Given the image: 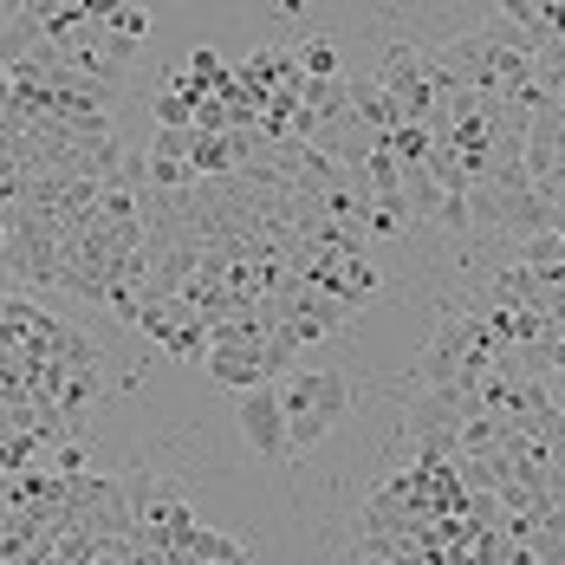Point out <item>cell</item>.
I'll return each mask as SVG.
<instances>
[{
  "label": "cell",
  "mask_w": 565,
  "mask_h": 565,
  "mask_svg": "<svg viewBox=\"0 0 565 565\" xmlns=\"http://www.w3.org/2000/svg\"><path fill=\"white\" fill-rule=\"evenodd\" d=\"M494 364H501V344L488 332V319H481V312H449V319L436 326L429 351L416 358V384H423V391H455V384L481 391V384L494 377Z\"/></svg>",
  "instance_id": "obj_1"
},
{
  "label": "cell",
  "mask_w": 565,
  "mask_h": 565,
  "mask_svg": "<svg viewBox=\"0 0 565 565\" xmlns=\"http://www.w3.org/2000/svg\"><path fill=\"white\" fill-rule=\"evenodd\" d=\"M274 391H280V409H286V455L292 461L319 449L351 409V377L344 371H292Z\"/></svg>",
  "instance_id": "obj_2"
},
{
  "label": "cell",
  "mask_w": 565,
  "mask_h": 565,
  "mask_svg": "<svg viewBox=\"0 0 565 565\" xmlns=\"http://www.w3.org/2000/svg\"><path fill=\"white\" fill-rule=\"evenodd\" d=\"M436 78H443V65H436V53L429 46H384V58H377V85L391 92L396 105H403V117H436Z\"/></svg>",
  "instance_id": "obj_3"
},
{
  "label": "cell",
  "mask_w": 565,
  "mask_h": 565,
  "mask_svg": "<svg viewBox=\"0 0 565 565\" xmlns=\"http://www.w3.org/2000/svg\"><path fill=\"white\" fill-rule=\"evenodd\" d=\"M241 436H247V455L254 461H292L286 455V409H280V391H247L241 396Z\"/></svg>",
  "instance_id": "obj_4"
},
{
  "label": "cell",
  "mask_w": 565,
  "mask_h": 565,
  "mask_svg": "<svg viewBox=\"0 0 565 565\" xmlns=\"http://www.w3.org/2000/svg\"><path fill=\"white\" fill-rule=\"evenodd\" d=\"M306 286L332 292V299H344V306L358 312L364 299H377V286H384V274H377V260H371V247H364V254H332L326 267H312V274H306Z\"/></svg>",
  "instance_id": "obj_5"
},
{
  "label": "cell",
  "mask_w": 565,
  "mask_h": 565,
  "mask_svg": "<svg viewBox=\"0 0 565 565\" xmlns=\"http://www.w3.org/2000/svg\"><path fill=\"white\" fill-rule=\"evenodd\" d=\"M267 339H274V332H267ZM267 339H254V344H215L202 371H209L215 384H227V391H241V396H247V391H267V384H274V371H267Z\"/></svg>",
  "instance_id": "obj_6"
},
{
  "label": "cell",
  "mask_w": 565,
  "mask_h": 565,
  "mask_svg": "<svg viewBox=\"0 0 565 565\" xmlns=\"http://www.w3.org/2000/svg\"><path fill=\"white\" fill-rule=\"evenodd\" d=\"M351 111H358V124H364V130H377V137H391L396 124H409V117H403V105H396L377 78H351Z\"/></svg>",
  "instance_id": "obj_7"
},
{
  "label": "cell",
  "mask_w": 565,
  "mask_h": 565,
  "mask_svg": "<svg viewBox=\"0 0 565 565\" xmlns=\"http://www.w3.org/2000/svg\"><path fill=\"white\" fill-rule=\"evenodd\" d=\"M98 33L130 58L143 40H150V7H130V0H124V7H98Z\"/></svg>",
  "instance_id": "obj_8"
},
{
  "label": "cell",
  "mask_w": 565,
  "mask_h": 565,
  "mask_svg": "<svg viewBox=\"0 0 565 565\" xmlns=\"http://www.w3.org/2000/svg\"><path fill=\"white\" fill-rule=\"evenodd\" d=\"M526 274H540V280H565V241L559 227H546V234H533V241H520V254H513Z\"/></svg>",
  "instance_id": "obj_9"
},
{
  "label": "cell",
  "mask_w": 565,
  "mask_h": 565,
  "mask_svg": "<svg viewBox=\"0 0 565 565\" xmlns=\"http://www.w3.org/2000/svg\"><path fill=\"white\" fill-rule=\"evenodd\" d=\"M299 72H306V78H344L339 46H332V40H306V46H299Z\"/></svg>",
  "instance_id": "obj_10"
},
{
  "label": "cell",
  "mask_w": 565,
  "mask_h": 565,
  "mask_svg": "<svg viewBox=\"0 0 565 565\" xmlns=\"http://www.w3.org/2000/svg\"><path fill=\"white\" fill-rule=\"evenodd\" d=\"M247 565H254V559H247Z\"/></svg>",
  "instance_id": "obj_11"
}]
</instances>
